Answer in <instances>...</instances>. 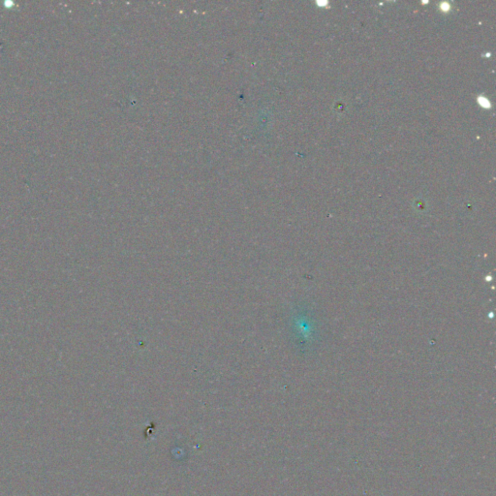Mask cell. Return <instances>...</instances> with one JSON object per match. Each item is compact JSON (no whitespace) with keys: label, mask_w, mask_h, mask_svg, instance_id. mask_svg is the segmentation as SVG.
<instances>
[{"label":"cell","mask_w":496,"mask_h":496,"mask_svg":"<svg viewBox=\"0 0 496 496\" xmlns=\"http://www.w3.org/2000/svg\"><path fill=\"white\" fill-rule=\"evenodd\" d=\"M479 103L482 105L483 107H484V108H489V107H490L488 100H487V99H485V98H483V97H480V98H479Z\"/></svg>","instance_id":"cell-1"},{"label":"cell","mask_w":496,"mask_h":496,"mask_svg":"<svg viewBox=\"0 0 496 496\" xmlns=\"http://www.w3.org/2000/svg\"><path fill=\"white\" fill-rule=\"evenodd\" d=\"M441 7H443L442 9H443L444 11L449 10V8H450V6H449V4H448V3H443V4H441Z\"/></svg>","instance_id":"cell-2"}]
</instances>
